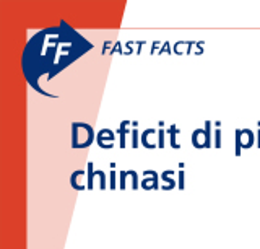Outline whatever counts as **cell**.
Wrapping results in <instances>:
<instances>
[{
  "instance_id": "6da1fadb",
  "label": "cell",
  "mask_w": 260,
  "mask_h": 249,
  "mask_svg": "<svg viewBox=\"0 0 260 249\" xmlns=\"http://www.w3.org/2000/svg\"><path fill=\"white\" fill-rule=\"evenodd\" d=\"M94 140V131L89 124L73 122L72 124V147L73 148H86Z\"/></svg>"
},
{
  "instance_id": "7a4b0ae2",
  "label": "cell",
  "mask_w": 260,
  "mask_h": 249,
  "mask_svg": "<svg viewBox=\"0 0 260 249\" xmlns=\"http://www.w3.org/2000/svg\"><path fill=\"white\" fill-rule=\"evenodd\" d=\"M192 143L195 147H199V148H203V147H207L208 145V135L203 132V131H197V132H193V137H192Z\"/></svg>"
}]
</instances>
